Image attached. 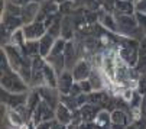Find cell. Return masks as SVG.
Returning <instances> with one entry per match:
<instances>
[{"instance_id": "d6a6232c", "label": "cell", "mask_w": 146, "mask_h": 129, "mask_svg": "<svg viewBox=\"0 0 146 129\" xmlns=\"http://www.w3.org/2000/svg\"><path fill=\"white\" fill-rule=\"evenodd\" d=\"M54 120H45V122H40L36 125V129H51L52 128Z\"/></svg>"}, {"instance_id": "ffe728a7", "label": "cell", "mask_w": 146, "mask_h": 129, "mask_svg": "<svg viewBox=\"0 0 146 129\" xmlns=\"http://www.w3.org/2000/svg\"><path fill=\"white\" fill-rule=\"evenodd\" d=\"M111 115H109L107 112H98L94 123L98 129H110L111 126Z\"/></svg>"}, {"instance_id": "4fadbf2b", "label": "cell", "mask_w": 146, "mask_h": 129, "mask_svg": "<svg viewBox=\"0 0 146 129\" xmlns=\"http://www.w3.org/2000/svg\"><path fill=\"white\" fill-rule=\"evenodd\" d=\"M80 113H81V118H82V122H93L96 120L97 115H98V109L96 107V104L93 103H86L84 106L80 107Z\"/></svg>"}, {"instance_id": "9c48e42d", "label": "cell", "mask_w": 146, "mask_h": 129, "mask_svg": "<svg viewBox=\"0 0 146 129\" xmlns=\"http://www.w3.org/2000/svg\"><path fill=\"white\" fill-rule=\"evenodd\" d=\"M91 74V68H90V64L84 59H80L77 64H75V67L72 68V76H74V80L77 83H81V81H84V80H88Z\"/></svg>"}, {"instance_id": "5b68a950", "label": "cell", "mask_w": 146, "mask_h": 129, "mask_svg": "<svg viewBox=\"0 0 146 129\" xmlns=\"http://www.w3.org/2000/svg\"><path fill=\"white\" fill-rule=\"evenodd\" d=\"M45 58L42 57H35L32 59V84L33 86H40L42 83H45V78H44V70H45Z\"/></svg>"}, {"instance_id": "ba28073f", "label": "cell", "mask_w": 146, "mask_h": 129, "mask_svg": "<svg viewBox=\"0 0 146 129\" xmlns=\"http://www.w3.org/2000/svg\"><path fill=\"white\" fill-rule=\"evenodd\" d=\"M2 100L12 106V107H19V106H22V104H26L28 102V96L25 93H9L6 90H2Z\"/></svg>"}, {"instance_id": "5bb4252c", "label": "cell", "mask_w": 146, "mask_h": 129, "mask_svg": "<svg viewBox=\"0 0 146 129\" xmlns=\"http://www.w3.org/2000/svg\"><path fill=\"white\" fill-rule=\"evenodd\" d=\"M114 13H117V15H135L136 13V3L127 2V0H116Z\"/></svg>"}, {"instance_id": "52a82bcc", "label": "cell", "mask_w": 146, "mask_h": 129, "mask_svg": "<svg viewBox=\"0 0 146 129\" xmlns=\"http://www.w3.org/2000/svg\"><path fill=\"white\" fill-rule=\"evenodd\" d=\"M75 80L72 76V71L70 70H64L59 76H58V84H56V90L61 94H70L71 87L74 86Z\"/></svg>"}, {"instance_id": "83f0119b", "label": "cell", "mask_w": 146, "mask_h": 129, "mask_svg": "<svg viewBox=\"0 0 146 129\" xmlns=\"http://www.w3.org/2000/svg\"><path fill=\"white\" fill-rule=\"evenodd\" d=\"M101 6H103V9H104V10H106V13H114L116 0H103Z\"/></svg>"}, {"instance_id": "7402d4cb", "label": "cell", "mask_w": 146, "mask_h": 129, "mask_svg": "<svg viewBox=\"0 0 146 129\" xmlns=\"http://www.w3.org/2000/svg\"><path fill=\"white\" fill-rule=\"evenodd\" d=\"M61 103L64 104V106H67L71 112L80 109V104H78L77 97H74L71 94H61Z\"/></svg>"}, {"instance_id": "603a6c76", "label": "cell", "mask_w": 146, "mask_h": 129, "mask_svg": "<svg viewBox=\"0 0 146 129\" xmlns=\"http://www.w3.org/2000/svg\"><path fill=\"white\" fill-rule=\"evenodd\" d=\"M111 123H119V125H124L127 126V115L121 109H116L111 112Z\"/></svg>"}, {"instance_id": "f1b7e54d", "label": "cell", "mask_w": 146, "mask_h": 129, "mask_svg": "<svg viewBox=\"0 0 146 129\" xmlns=\"http://www.w3.org/2000/svg\"><path fill=\"white\" fill-rule=\"evenodd\" d=\"M7 13H10V15H15V16H20L22 15V9L19 7V5H16V3H7Z\"/></svg>"}, {"instance_id": "ac0fdd59", "label": "cell", "mask_w": 146, "mask_h": 129, "mask_svg": "<svg viewBox=\"0 0 146 129\" xmlns=\"http://www.w3.org/2000/svg\"><path fill=\"white\" fill-rule=\"evenodd\" d=\"M25 55L31 57L32 59L35 57H39V41H26L23 48L20 49Z\"/></svg>"}, {"instance_id": "1f68e13d", "label": "cell", "mask_w": 146, "mask_h": 129, "mask_svg": "<svg viewBox=\"0 0 146 129\" xmlns=\"http://www.w3.org/2000/svg\"><path fill=\"white\" fill-rule=\"evenodd\" d=\"M139 55H146V35L139 41Z\"/></svg>"}, {"instance_id": "30bf717a", "label": "cell", "mask_w": 146, "mask_h": 129, "mask_svg": "<svg viewBox=\"0 0 146 129\" xmlns=\"http://www.w3.org/2000/svg\"><path fill=\"white\" fill-rule=\"evenodd\" d=\"M64 58H65V70H70L72 71V68L75 67V64L80 61L77 58V49H75V45L72 42H67V47H65V51H64Z\"/></svg>"}, {"instance_id": "484cf974", "label": "cell", "mask_w": 146, "mask_h": 129, "mask_svg": "<svg viewBox=\"0 0 146 129\" xmlns=\"http://www.w3.org/2000/svg\"><path fill=\"white\" fill-rule=\"evenodd\" d=\"M135 17H136V20H137L139 28H140V29H142V32L146 35V13L136 12V13H135Z\"/></svg>"}, {"instance_id": "7a4b0ae2", "label": "cell", "mask_w": 146, "mask_h": 129, "mask_svg": "<svg viewBox=\"0 0 146 129\" xmlns=\"http://www.w3.org/2000/svg\"><path fill=\"white\" fill-rule=\"evenodd\" d=\"M26 81L20 77L15 70L9 68L2 71V87L3 90L9 93H25L26 89Z\"/></svg>"}, {"instance_id": "9a60e30c", "label": "cell", "mask_w": 146, "mask_h": 129, "mask_svg": "<svg viewBox=\"0 0 146 129\" xmlns=\"http://www.w3.org/2000/svg\"><path fill=\"white\" fill-rule=\"evenodd\" d=\"M74 33V22L71 17H64L61 20V38L70 41Z\"/></svg>"}, {"instance_id": "cb8c5ba5", "label": "cell", "mask_w": 146, "mask_h": 129, "mask_svg": "<svg viewBox=\"0 0 146 129\" xmlns=\"http://www.w3.org/2000/svg\"><path fill=\"white\" fill-rule=\"evenodd\" d=\"M46 33H49L51 36H54L55 39H58V38H61V19H55L54 20V23L46 29Z\"/></svg>"}, {"instance_id": "44dd1931", "label": "cell", "mask_w": 146, "mask_h": 129, "mask_svg": "<svg viewBox=\"0 0 146 129\" xmlns=\"http://www.w3.org/2000/svg\"><path fill=\"white\" fill-rule=\"evenodd\" d=\"M101 23L107 31L117 32V22H116V16L113 13H104L101 16Z\"/></svg>"}, {"instance_id": "4dcf8cb0", "label": "cell", "mask_w": 146, "mask_h": 129, "mask_svg": "<svg viewBox=\"0 0 146 129\" xmlns=\"http://www.w3.org/2000/svg\"><path fill=\"white\" fill-rule=\"evenodd\" d=\"M70 94L71 96H74V97H78L80 94H82V89H81V84L80 83H74V86L71 87V92H70Z\"/></svg>"}, {"instance_id": "f546056e", "label": "cell", "mask_w": 146, "mask_h": 129, "mask_svg": "<svg viewBox=\"0 0 146 129\" xmlns=\"http://www.w3.org/2000/svg\"><path fill=\"white\" fill-rule=\"evenodd\" d=\"M80 84H81L82 93L90 94V93H93V92H94V90H93V86H91V83H90V80H84V81H81Z\"/></svg>"}, {"instance_id": "d6986e66", "label": "cell", "mask_w": 146, "mask_h": 129, "mask_svg": "<svg viewBox=\"0 0 146 129\" xmlns=\"http://www.w3.org/2000/svg\"><path fill=\"white\" fill-rule=\"evenodd\" d=\"M20 25H22V20H20L19 16H15V15L6 13V16H5V19H3V28H6L7 31L13 32V31L17 29Z\"/></svg>"}, {"instance_id": "3957f363", "label": "cell", "mask_w": 146, "mask_h": 129, "mask_svg": "<svg viewBox=\"0 0 146 129\" xmlns=\"http://www.w3.org/2000/svg\"><path fill=\"white\" fill-rule=\"evenodd\" d=\"M23 35L26 41H39L46 33V26L44 22H29L26 26H23Z\"/></svg>"}, {"instance_id": "6da1fadb", "label": "cell", "mask_w": 146, "mask_h": 129, "mask_svg": "<svg viewBox=\"0 0 146 129\" xmlns=\"http://www.w3.org/2000/svg\"><path fill=\"white\" fill-rule=\"evenodd\" d=\"M113 15L116 16V22H117V33L126 38L137 39V41H140L145 36V33L137 25L135 15H117V13H113Z\"/></svg>"}, {"instance_id": "d4e9b609", "label": "cell", "mask_w": 146, "mask_h": 129, "mask_svg": "<svg viewBox=\"0 0 146 129\" xmlns=\"http://www.w3.org/2000/svg\"><path fill=\"white\" fill-rule=\"evenodd\" d=\"M88 80H90V83H91V86H93V90H94V92H98V90L103 87V80H101V77H100L97 73L91 71Z\"/></svg>"}, {"instance_id": "e575fe53", "label": "cell", "mask_w": 146, "mask_h": 129, "mask_svg": "<svg viewBox=\"0 0 146 129\" xmlns=\"http://www.w3.org/2000/svg\"><path fill=\"white\" fill-rule=\"evenodd\" d=\"M110 129H126V126H124V125H119V123H111Z\"/></svg>"}, {"instance_id": "8992f818", "label": "cell", "mask_w": 146, "mask_h": 129, "mask_svg": "<svg viewBox=\"0 0 146 129\" xmlns=\"http://www.w3.org/2000/svg\"><path fill=\"white\" fill-rule=\"evenodd\" d=\"M54 119H55V112H54V109L42 100V102L39 103V106L36 107V110L33 112L35 125H38V123H40V122H45V120H54Z\"/></svg>"}, {"instance_id": "4316f807", "label": "cell", "mask_w": 146, "mask_h": 129, "mask_svg": "<svg viewBox=\"0 0 146 129\" xmlns=\"http://www.w3.org/2000/svg\"><path fill=\"white\" fill-rule=\"evenodd\" d=\"M135 68L139 74H142V76L146 74V55H139V61Z\"/></svg>"}, {"instance_id": "2e32d148", "label": "cell", "mask_w": 146, "mask_h": 129, "mask_svg": "<svg viewBox=\"0 0 146 129\" xmlns=\"http://www.w3.org/2000/svg\"><path fill=\"white\" fill-rule=\"evenodd\" d=\"M44 78H45V84L49 86V87L56 89V84H58V74L56 71L46 62L45 64V70H44Z\"/></svg>"}, {"instance_id": "836d02e7", "label": "cell", "mask_w": 146, "mask_h": 129, "mask_svg": "<svg viewBox=\"0 0 146 129\" xmlns=\"http://www.w3.org/2000/svg\"><path fill=\"white\" fill-rule=\"evenodd\" d=\"M51 129H67V126L65 125H62V123H59L56 119L54 120V123H52V128Z\"/></svg>"}, {"instance_id": "d590c367", "label": "cell", "mask_w": 146, "mask_h": 129, "mask_svg": "<svg viewBox=\"0 0 146 129\" xmlns=\"http://www.w3.org/2000/svg\"><path fill=\"white\" fill-rule=\"evenodd\" d=\"M126 129H137L135 125H132V126H126Z\"/></svg>"}, {"instance_id": "7c38bea8", "label": "cell", "mask_w": 146, "mask_h": 129, "mask_svg": "<svg viewBox=\"0 0 146 129\" xmlns=\"http://www.w3.org/2000/svg\"><path fill=\"white\" fill-rule=\"evenodd\" d=\"M55 119H56L59 123L68 126V125L71 123V120H72V112L68 109L67 106H64L62 103H59L58 107L55 109Z\"/></svg>"}, {"instance_id": "e0dca14e", "label": "cell", "mask_w": 146, "mask_h": 129, "mask_svg": "<svg viewBox=\"0 0 146 129\" xmlns=\"http://www.w3.org/2000/svg\"><path fill=\"white\" fill-rule=\"evenodd\" d=\"M39 6L36 3H28L25 6V9H22V17L25 22H31V20H35L38 13H39Z\"/></svg>"}, {"instance_id": "74e56055", "label": "cell", "mask_w": 146, "mask_h": 129, "mask_svg": "<svg viewBox=\"0 0 146 129\" xmlns=\"http://www.w3.org/2000/svg\"><path fill=\"white\" fill-rule=\"evenodd\" d=\"M127 2H135V0H127Z\"/></svg>"}, {"instance_id": "277c9868", "label": "cell", "mask_w": 146, "mask_h": 129, "mask_svg": "<svg viewBox=\"0 0 146 129\" xmlns=\"http://www.w3.org/2000/svg\"><path fill=\"white\" fill-rule=\"evenodd\" d=\"M38 92H39L40 97H42V100L46 104H49L54 110L61 103V93L58 90H55L54 87H49V86H45V87H44V86H42V87L38 89Z\"/></svg>"}, {"instance_id": "8d00e7d4", "label": "cell", "mask_w": 146, "mask_h": 129, "mask_svg": "<svg viewBox=\"0 0 146 129\" xmlns=\"http://www.w3.org/2000/svg\"><path fill=\"white\" fill-rule=\"evenodd\" d=\"M137 2H140V0H135V3H137Z\"/></svg>"}, {"instance_id": "8fae6325", "label": "cell", "mask_w": 146, "mask_h": 129, "mask_svg": "<svg viewBox=\"0 0 146 129\" xmlns=\"http://www.w3.org/2000/svg\"><path fill=\"white\" fill-rule=\"evenodd\" d=\"M55 41L56 39L54 36H51L49 33H45L42 38L39 39V55L42 58H46L49 55V52H51V49H52V47L55 44Z\"/></svg>"}]
</instances>
